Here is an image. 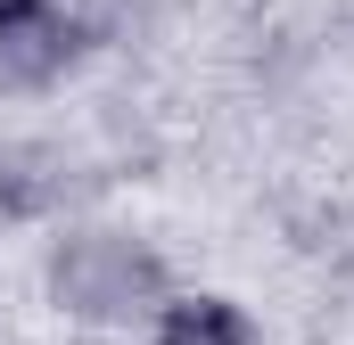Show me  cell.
Wrapping results in <instances>:
<instances>
[{"label":"cell","mask_w":354,"mask_h":345,"mask_svg":"<svg viewBox=\"0 0 354 345\" xmlns=\"http://www.w3.org/2000/svg\"><path fill=\"white\" fill-rule=\"evenodd\" d=\"M66 197V172L50 148H0V214H50Z\"/></svg>","instance_id":"3957f363"},{"label":"cell","mask_w":354,"mask_h":345,"mask_svg":"<svg viewBox=\"0 0 354 345\" xmlns=\"http://www.w3.org/2000/svg\"><path fill=\"white\" fill-rule=\"evenodd\" d=\"M50 288H58V304L83 313V321H132V313L157 304L165 271H157V255H149L140 239H124V230H83V239L58 247Z\"/></svg>","instance_id":"6da1fadb"},{"label":"cell","mask_w":354,"mask_h":345,"mask_svg":"<svg viewBox=\"0 0 354 345\" xmlns=\"http://www.w3.org/2000/svg\"><path fill=\"white\" fill-rule=\"evenodd\" d=\"M50 0H0V33H17V25H33Z\"/></svg>","instance_id":"277c9868"},{"label":"cell","mask_w":354,"mask_h":345,"mask_svg":"<svg viewBox=\"0 0 354 345\" xmlns=\"http://www.w3.org/2000/svg\"><path fill=\"white\" fill-rule=\"evenodd\" d=\"M157 345H256V329L223 296H181V304H165V321H157Z\"/></svg>","instance_id":"7a4b0ae2"}]
</instances>
